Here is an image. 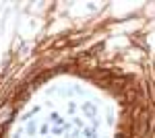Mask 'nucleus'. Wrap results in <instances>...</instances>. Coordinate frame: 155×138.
Masks as SVG:
<instances>
[{"label": "nucleus", "mask_w": 155, "mask_h": 138, "mask_svg": "<svg viewBox=\"0 0 155 138\" xmlns=\"http://www.w3.org/2000/svg\"><path fill=\"white\" fill-rule=\"evenodd\" d=\"M0 138H4V126H0Z\"/></svg>", "instance_id": "obj_1"}]
</instances>
